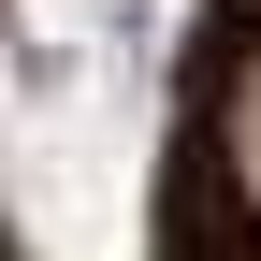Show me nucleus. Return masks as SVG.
<instances>
[{"label":"nucleus","instance_id":"1","mask_svg":"<svg viewBox=\"0 0 261 261\" xmlns=\"http://www.w3.org/2000/svg\"><path fill=\"white\" fill-rule=\"evenodd\" d=\"M232 174L261 189V73H247V102H232Z\"/></svg>","mask_w":261,"mask_h":261}]
</instances>
